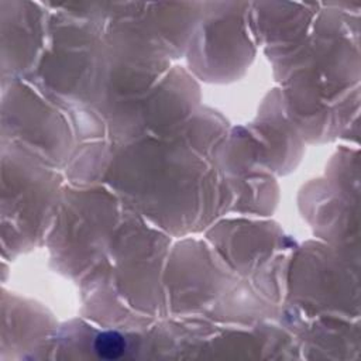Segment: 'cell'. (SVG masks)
I'll use <instances>...</instances> for the list:
<instances>
[{"label": "cell", "mask_w": 361, "mask_h": 361, "mask_svg": "<svg viewBox=\"0 0 361 361\" xmlns=\"http://www.w3.org/2000/svg\"><path fill=\"white\" fill-rule=\"evenodd\" d=\"M94 347H96V351L100 357L107 358V360H113V358H117V357L121 355V353L126 348V343H124V338L120 334L113 333V331H107V333L100 334L96 338Z\"/></svg>", "instance_id": "1"}]
</instances>
